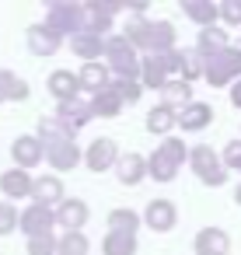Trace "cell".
<instances>
[{
	"label": "cell",
	"instance_id": "1",
	"mask_svg": "<svg viewBox=\"0 0 241 255\" xmlns=\"http://www.w3.org/2000/svg\"><path fill=\"white\" fill-rule=\"evenodd\" d=\"M102 56H109V70H112L119 81H136V77H140V60H136V49H133L122 35H109V39H105Z\"/></svg>",
	"mask_w": 241,
	"mask_h": 255
},
{
	"label": "cell",
	"instance_id": "2",
	"mask_svg": "<svg viewBox=\"0 0 241 255\" xmlns=\"http://www.w3.org/2000/svg\"><path fill=\"white\" fill-rule=\"evenodd\" d=\"M238 74H241V49L224 46V49L203 56V77H206L213 88H224V84L234 81Z\"/></svg>",
	"mask_w": 241,
	"mask_h": 255
},
{
	"label": "cell",
	"instance_id": "3",
	"mask_svg": "<svg viewBox=\"0 0 241 255\" xmlns=\"http://www.w3.org/2000/svg\"><path fill=\"white\" fill-rule=\"evenodd\" d=\"M189 164H192V171H196V178H199L203 185H224V182H227L224 161H220L217 150L206 147V143H199V147L189 150Z\"/></svg>",
	"mask_w": 241,
	"mask_h": 255
},
{
	"label": "cell",
	"instance_id": "4",
	"mask_svg": "<svg viewBox=\"0 0 241 255\" xmlns=\"http://www.w3.org/2000/svg\"><path fill=\"white\" fill-rule=\"evenodd\" d=\"M53 35H67V32H84V14H81V4H67V0H56L49 4V14H46V25Z\"/></svg>",
	"mask_w": 241,
	"mask_h": 255
},
{
	"label": "cell",
	"instance_id": "5",
	"mask_svg": "<svg viewBox=\"0 0 241 255\" xmlns=\"http://www.w3.org/2000/svg\"><path fill=\"white\" fill-rule=\"evenodd\" d=\"M18 224H21V231H25L28 238H42V234H53L56 217H53V210H49V206L32 203L28 210H21V213H18Z\"/></svg>",
	"mask_w": 241,
	"mask_h": 255
},
{
	"label": "cell",
	"instance_id": "6",
	"mask_svg": "<svg viewBox=\"0 0 241 255\" xmlns=\"http://www.w3.org/2000/svg\"><path fill=\"white\" fill-rule=\"evenodd\" d=\"M56 119H60V123L67 126V133L74 136L77 129H84V126L95 119V112H91V102H77V98H70V102H60Z\"/></svg>",
	"mask_w": 241,
	"mask_h": 255
},
{
	"label": "cell",
	"instance_id": "7",
	"mask_svg": "<svg viewBox=\"0 0 241 255\" xmlns=\"http://www.w3.org/2000/svg\"><path fill=\"white\" fill-rule=\"evenodd\" d=\"M46 157H49L53 168L70 171V168H77V161H81V147H77L74 136H70V140H56V143H46Z\"/></svg>",
	"mask_w": 241,
	"mask_h": 255
},
{
	"label": "cell",
	"instance_id": "8",
	"mask_svg": "<svg viewBox=\"0 0 241 255\" xmlns=\"http://www.w3.org/2000/svg\"><path fill=\"white\" fill-rule=\"evenodd\" d=\"M112 168L122 185H140L147 178V157H140V154H119Z\"/></svg>",
	"mask_w": 241,
	"mask_h": 255
},
{
	"label": "cell",
	"instance_id": "9",
	"mask_svg": "<svg viewBox=\"0 0 241 255\" xmlns=\"http://www.w3.org/2000/svg\"><path fill=\"white\" fill-rule=\"evenodd\" d=\"M192 248H196V255H227V252H231V238H227V231H220V227H203V231L196 234Z\"/></svg>",
	"mask_w": 241,
	"mask_h": 255
},
{
	"label": "cell",
	"instance_id": "10",
	"mask_svg": "<svg viewBox=\"0 0 241 255\" xmlns=\"http://www.w3.org/2000/svg\"><path fill=\"white\" fill-rule=\"evenodd\" d=\"M11 154H14V164L25 171V168H35V164L46 157V147H42L39 136H18L14 147H11Z\"/></svg>",
	"mask_w": 241,
	"mask_h": 255
},
{
	"label": "cell",
	"instance_id": "11",
	"mask_svg": "<svg viewBox=\"0 0 241 255\" xmlns=\"http://www.w3.org/2000/svg\"><path fill=\"white\" fill-rule=\"evenodd\" d=\"M116 157H119V147H116V140H109V136H98V140L88 147V154H84V161H88L91 171H105V168H112Z\"/></svg>",
	"mask_w": 241,
	"mask_h": 255
},
{
	"label": "cell",
	"instance_id": "12",
	"mask_svg": "<svg viewBox=\"0 0 241 255\" xmlns=\"http://www.w3.org/2000/svg\"><path fill=\"white\" fill-rule=\"evenodd\" d=\"M175 123H178L182 129H189V133H199V129H206V126L213 123V109H210L206 102H189V105L182 109V116H175Z\"/></svg>",
	"mask_w": 241,
	"mask_h": 255
},
{
	"label": "cell",
	"instance_id": "13",
	"mask_svg": "<svg viewBox=\"0 0 241 255\" xmlns=\"http://www.w3.org/2000/svg\"><path fill=\"white\" fill-rule=\"evenodd\" d=\"M53 217H56V224H63L67 231H81V227L88 224L91 210H88V203H84V199H63V203H60V210H56Z\"/></svg>",
	"mask_w": 241,
	"mask_h": 255
},
{
	"label": "cell",
	"instance_id": "14",
	"mask_svg": "<svg viewBox=\"0 0 241 255\" xmlns=\"http://www.w3.org/2000/svg\"><path fill=\"white\" fill-rule=\"evenodd\" d=\"M140 220H143L147 227H154V231H171L175 220H178V213H175V203H168V199H154V203L143 210Z\"/></svg>",
	"mask_w": 241,
	"mask_h": 255
},
{
	"label": "cell",
	"instance_id": "15",
	"mask_svg": "<svg viewBox=\"0 0 241 255\" xmlns=\"http://www.w3.org/2000/svg\"><path fill=\"white\" fill-rule=\"evenodd\" d=\"M39 206H49V203H60L63 199V182L56 175H42V178H32V192H28Z\"/></svg>",
	"mask_w": 241,
	"mask_h": 255
},
{
	"label": "cell",
	"instance_id": "16",
	"mask_svg": "<svg viewBox=\"0 0 241 255\" xmlns=\"http://www.w3.org/2000/svg\"><path fill=\"white\" fill-rule=\"evenodd\" d=\"M140 213L136 210H126V206H119V210H112L109 213V234H126V238H136V231H140Z\"/></svg>",
	"mask_w": 241,
	"mask_h": 255
},
{
	"label": "cell",
	"instance_id": "17",
	"mask_svg": "<svg viewBox=\"0 0 241 255\" xmlns=\"http://www.w3.org/2000/svg\"><path fill=\"white\" fill-rule=\"evenodd\" d=\"M168 49H175V25L171 21H150L147 53H168Z\"/></svg>",
	"mask_w": 241,
	"mask_h": 255
},
{
	"label": "cell",
	"instance_id": "18",
	"mask_svg": "<svg viewBox=\"0 0 241 255\" xmlns=\"http://www.w3.org/2000/svg\"><path fill=\"white\" fill-rule=\"evenodd\" d=\"M70 49H74V56H84L88 63H95V56H102V49H105V35L77 32V35L70 39Z\"/></svg>",
	"mask_w": 241,
	"mask_h": 255
},
{
	"label": "cell",
	"instance_id": "19",
	"mask_svg": "<svg viewBox=\"0 0 241 255\" xmlns=\"http://www.w3.org/2000/svg\"><path fill=\"white\" fill-rule=\"evenodd\" d=\"M77 88H84V91H105L109 88V70L95 60V63H84L81 67V74H77Z\"/></svg>",
	"mask_w": 241,
	"mask_h": 255
},
{
	"label": "cell",
	"instance_id": "20",
	"mask_svg": "<svg viewBox=\"0 0 241 255\" xmlns=\"http://www.w3.org/2000/svg\"><path fill=\"white\" fill-rule=\"evenodd\" d=\"M0 192H4V196H11V199L28 196V192H32V178H28V171H21V168L4 171V175H0Z\"/></svg>",
	"mask_w": 241,
	"mask_h": 255
},
{
	"label": "cell",
	"instance_id": "21",
	"mask_svg": "<svg viewBox=\"0 0 241 255\" xmlns=\"http://www.w3.org/2000/svg\"><path fill=\"white\" fill-rule=\"evenodd\" d=\"M28 46H32L35 56H53V53L60 49V35H53V32L42 28V25H32V28H28Z\"/></svg>",
	"mask_w": 241,
	"mask_h": 255
},
{
	"label": "cell",
	"instance_id": "22",
	"mask_svg": "<svg viewBox=\"0 0 241 255\" xmlns=\"http://www.w3.org/2000/svg\"><path fill=\"white\" fill-rule=\"evenodd\" d=\"M25 98H28V84L11 70H0V102H25Z\"/></svg>",
	"mask_w": 241,
	"mask_h": 255
},
{
	"label": "cell",
	"instance_id": "23",
	"mask_svg": "<svg viewBox=\"0 0 241 255\" xmlns=\"http://www.w3.org/2000/svg\"><path fill=\"white\" fill-rule=\"evenodd\" d=\"M49 91L60 98V102H70V98H77V74H70V70H56V74H49Z\"/></svg>",
	"mask_w": 241,
	"mask_h": 255
},
{
	"label": "cell",
	"instance_id": "24",
	"mask_svg": "<svg viewBox=\"0 0 241 255\" xmlns=\"http://www.w3.org/2000/svg\"><path fill=\"white\" fill-rule=\"evenodd\" d=\"M182 11H185L196 25H203V28H210V25L217 21V4H210V0H185Z\"/></svg>",
	"mask_w": 241,
	"mask_h": 255
},
{
	"label": "cell",
	"instance_id": "25",
	"mask_svg": "<svg viewBox=\"0 0 241 255\" xmlns=\"http://www.w3.org/2000/svg\"><path fill=\"white\" fill-rule=\"evenodd\" d=\"M147 175L154 178V182H175V175H178V164H171L161 150H154L150 157H147Z\"/></svg>",
	"mask_w": 241,
	"mask_h": 255
},
{
	"label": "cell",
	"instance_id": "26",
	"mask_svg": "<svg viewBox=\"0 0 241 255\" xmlns=\"http://www.w3.org/2000/svg\"><path fill=\"white\" fill-rule=\"evenodd\" d=\"M227 46V32L224 28H199V42H196V53L199 56H210V53H217V49H224Z\"/></svg>",
	"mask_w": 241,
	"mask_h": 255
},
{
	"label": "cell",
	"instance_id": "27",
	"mask_svg": "<svg viewBox=\"0 0 241 255\" xmlns=\"http://www.w3.org/2000/svg\"><path fill=\"white\" fill-rule=\"evenodd\" d=\"M119 109H122V102H119V95H116L112 88H105V91H98V95L91 98V112H95V116L112 119V116H119Z\"/></svg>",
	"mask_w": 241,
	"mask_h": 255
},
{
	"label": "cell",
	"instance_id": "28",
	"mask_svg": "<svg viewBox=\"0 0 241 255\" xmlns=\"http://www.w3.org/2000/svg\"><path fill=\"white\" fill-rule=\"evenodd\" d=\"M56 255H88V234L67 231L63 238H56Z\"/></svg>",
	"mask_w": 241,
	"mask_h": 255
},
{
	"label": "cell",
	"instance_id": "29",
	"mask_svg": "<svg viewBox=\"0 0 241 255\" xmlns=\"http://www.w3.org/2000/svg\"><path fill=\"white\" fill-rule=\"evenodd\" d=\"M171 126H175V109H171V105H157V109H150V116H147V129H150V133L164 136Z\"/></svg>",
	"mask_w": 241,
	"mask_h": 255
},
{
	"label": "cell",
	"instance_id": "30",
	"mask_svg": "<svg viewBox=\"0 0 241 255\" xmlns=\"http://www.w3.org/2000/svg\"><path fill=\"white\" fill-rule=\"evenodd\" d=\"M39 140L46 147V143H56V140H70V133H67V126L56 116H42L39 119Z\"/></svg>",
	"mask_w": 241,
	"mask_h": 255
},
{
	"label": "cell",
	"instance_id": "31",
	"mask_svg": "<svg viewBox=\"0 0 241 255\" xmlns=\"http://www.w3.org/2000/svg\"><path fill=\"white\" fill-rule=\"evenodd\" d=\"M196 77H203V56L199 53H178V81L192 84Z\"/></svg>",
	"mask_w": 241,
	"mask_h": 255
},
{
	"label": "cell",
	"instance_id": "32",
	"mask_svg": "<svg viewBox=\"0 0 241 255\" xmlns=\"http://www.w3.org/2000/svg\"><path fill=\"white\" fill-rule=\"evenodd\" d=\"M140 77H143V84L147 88H164V81H168V74H164V67L157 63V56L150 53V56H143V67H140Z\"/></svg>",
	"mask_w": 241,
	"mask_h": 255
},
{
	"label": "cell",
	"instance_id": "33",
	"mask_svg": "<svg viewBox=\"0 0 241 255\" xmlns=\"http://www.w3.org/2000/svg\"><path fill=\"white\" fill-rule=\"evenodd\" d=\"M102 252H105V255H136V238L105 234V238H102Z\"/></svg>",
	"mask_w": 241,
	"mask_h": 255
},
{
	"label": "cell",
	"instance_id": "34",
	"mask_svg": "<svg viewBox=\"0 0 241 255\" xmlns=\"http://www.w3.org/2000/svg\"><path fill=\"white\" fill-rule=\"evenodd\" d=\"M157 150L171 161V164H178L182 168V161L189 157V147H185V140H175V136H164L161 143H157Z\"/></svg>",
	"mask_w": 241,
	"mask_h": 255
},
{
	"label": "cell",
	"instance_id": "35",
	"mask_svg": "<svg viewBox=\"0 0 241 255\" xmlns=\"http://www.w3.org/2000/svg\"><path fill=\"white\" fill-rule=\"evenodd\" d=\"M109 88L119 95L122 105H126V102H140V95H143V84H140V81H119V77H116V81H109Z\"/></svg>",
	"mask_w": 241,
	"mask_h": 255
},
{
	"label": "cell",
	"instance_id": "36",
	"mask_svg": "<svg viewBox=\"0 0 241 255\" xmlns=\"http://www.w3.org/2000/svg\"><path fill=\"white\" fill-rule=\"evenodd\" d=\"M161 91H164V98H168L171 105H178V102L189 105V102H192V84H185V81H164Z\"/></svg>",
	"mask_w": 241,
	"mask_h": 255
},
{
	"label": "cell",
	"instance_id": "37",
	"mask_svg": "<svg viewBox=\"0 0 241 255\" xmlns=\"http://www.w3.org/2000/svg\"><path fill=\"white\" fill-rule=\"evenodd\" d=\"M217 18H224L227 25H241V0H224V4H217Z\"/></svg>",
	"mask_w": 241,
	"mask_h": 255
},
{
	"label": "cell",
	"instance_id": "38",
	"mask_svg": "<svg viewBox=\"0 0 241 255\" xmlns=\"http://www.w3.org/2000/svg\"><path fill=\"white\" fill-rule=\"evenodd\" d=\"M18 227V210H14V203H0V234H11Z\"/></svg>",
	"mask_w": 241,
	"mask_h": 255
},
{
	"label": "cell",
	"instance_id": "39",
	"mask_svg": "<svg viewBox=\"0 0 241 255\" xmlns=\"http://www.w3.org/2000/svg\"><path fill=\"white\" fill-rule=\"evenodd\" d=\"M56 252V238L42 234V238H28V255H53Z\"/></svg>",
	"mask_w": 241,
	"mask_h": 255
},
{
	"label": "cell",
	"instance_id": "40",
	"mask_svg": "<svg viewBox=\"0 0 241 255\" xmlns=\"http://www.w3.org/2000/svg\"><path fill=\"white\" fill-rule=\"evenodd\" d=\"M224 168H241V140H234V143H227L224 147Z\"/></svg>",
	"mask_w": 241,
	"mask_h": 255
},
{
	"label": "cell",
	"instance_id": "41",
	"mask_svg": "<svg viewBox=\"0 0 241 255\" xmlns=\"http://www.w3.org/2000/svg\"><path fill=\"white\" fill-rule=\"evenodd\" d=\"M231 102H234V105H238V109H241V81H238V84H234V88H231Z\"/></svg>",
	"mask_w": 241,
	"mask_h": 255
},
{
	"label": "cell",
	"instance_id": "42",
	"mask_svg": "<svg viewBox=\"0 0 241 255\" xmlns=\"http://www.w3.org/2000/svg\"><path fill=\"white\" fill-rule=\"evenodd\" d=\"M234 199H238V203H241V185H238V189H234Z\"/></svg>",
	"mask_w": 241,
	"mask_h": 255
},
{
	"label": "cell",
	"instance_id": "43",
	"mask_svg": "<svg viewBox=\"0 0 241 255\" xmlns=\"http://www.w3.org/2000/svg\"><path fill=\"white\" fill-rule=\"evenodd\" d=\"M238 171H241V168H238Z\"/></svg>",
	"mask_w": 241,
	"mask_h": 255
}]
</instances>
